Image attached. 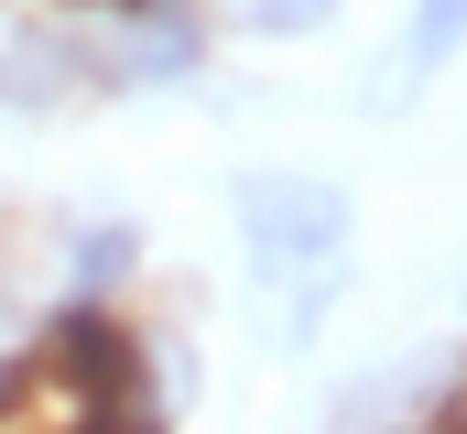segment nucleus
I'll list each match as a JSON object with an SVG mask.
<instances>
[{"instance_id":"2","label":"nucleus","mask_w":467,"mask_h":434,"mask_svg":"<svg viewBox=\"0 0 467 434\" xmlns=\"http://www.w3.org/2000/svg\"><path fill=\"white\" fill-rule=\"evenodd\" d=\"M207 66V22L185 0H130L109 11V44L88 55V88H185Z\"/></svg>"},{"instance_id":"9","label":"nucleus","mask_w":467,"mask_h":434,"mask_svg":"<svg viewBox=\"0 0 467 434\" xmlns=\"http://www.w3.org/2000/svg\"><path fill=\"white\" fill-rule=\"evenodd\" d=\"M109 11H130V0H109Z\"/></svg>"},{"instance_id":"8","label":"nucleus","mask_w":467,"mask_h":434,"mask_svg":"<svg viewBox=\"0 0 467 434\" xmlns=\"http://www.w3.org/2000/svg\"><path fill=\"white\" fill-rule=\"evenodd\" d=\"M250 44H305V33H327L337 22V0H218Z\"/></svg>"},{"instance_id":"5","label":"nucleus","mask_w":467,"mask_h":434,"mask_svg":"<svg viewBox=\"0 0 467 434\" xmlns=\"http://www.w3.org/2000/svg\"><path fill=\"white\" fill-rule=\"evenodd\" d=\"M467 44V0H413L402 11V55H391V77L369 88V108H413L424 98V77H446Z\"/></svg>"},{"instance_id":"7","label":"nucleus","mask_w":467,"mask_h":434,"mask_svg":"<svg viewBox=\"0 0 467 434\" xmlns=\"http://www.w3.org/2000/svg\"><path fill=\"white\" fill-rule=\"evenodd\" d=\"M337 315V272H294V283H272V315H261V347H283V358H305L316 336Z\"/></svg>"},{"instance_id":"3","label":"nucleus","mask_w":467,"mask_h":434,"mask_svg":"<svg viewBox=\"0 0 467 434\" xmlns=\"http://www.w3.org/2000/svg\"><path fill=\"white\" fill-rule=\"evenodd\" d=\"M435 380H457V358H446V347L380 358V369H358L348 391H337L327 434H402V413H424V402H435Z\"/></svg>"},{"instance_id":"1","label":"nucleus","mask_w":467,"mask_h":434,"mask_svg":"<svg viewBox=\"0 0 467 434\" xmlns=\"http://www.w3.org/2000/svg\"><path fill=\"white\" fill-rule=\"evenodd\" d=\"M229 217H239V250L261 283H294V272H337L358 239V196L337 174H305V163H250L229 174Z\"/></svg>"},{"instance_id":"4","label":"nucleus","mask_w":467,"mask_h":434,"mask_svg":"<svg viewBox=\"0 0 467 434\" xmlns=\"http://www.w3.org/2000/svg\"><path fill=\"white\" fill-rule=\"evenodd\" d=\"M66 98H88V44H66L44 22L0 33V108H66Z\"/></svg>"},{"instance_id":"6","label":"nucleus","mask_w":467,"mask_h":434,"mask_svg":"<svg viewBox=\"0 0 467 434\" xmlns=\"http://www.w3.org/2000/svg\"><path fill=\"white\" fill-rule=\"evenodd\" d=\"M141 272V217H66V305H109Z\"/></svg>"}]
</instances>
